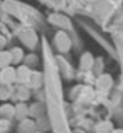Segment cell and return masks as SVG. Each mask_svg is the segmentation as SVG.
Returning <instances> with one entry per match:
<instances>
[{
	"mask_svg": "<svg viewBox=\"0 0 123 133\" xmlns=\"http://www.w3.org/2000/svg\"><path fill=\"white\" fill-rule=\"evenodd\" d=\"M113 123L109 120H101L94 126V133H110L113 130Z\"/></svg>",
	"mask_w": 123,
	"mask_h": 133,
	"instance_id": "2",
	"label": "cell"
},
{
	"mask_svg": "<svg viewBox=\"0 0 123 133\" xmlns=\"http://www.w3.org/2000/svg\"><path fill=\"white\" fill-rule=\"evenodd\" d=\"M15 78H16V70L10 68V66L3 68L2 72H0V80H2V83H3V84H10Z\"/></svg>",
	"mask_w": 123,
	"mask_h": 133,
	"instance_id": "1",
	"label": "cell"
},
{
	"mask_svg": "<svg viewBox=\"0 0 123 133\" xmlns=\"http://www.w3.org/2000/svg\"><path fill=\"white\" fill-rule=\"evenodd\" d=\"M55 42H57L58 48H60L61 51H67L71 45L70 39H68V36H67L65 33H58L57 38H55Z\"/></svg>",
	"mask_w": 123,
	"mask_h": 133,
	"instance_id": "3",
	"label": "cell"
},
{
	"mask_svg": "<svg viewBox=\"0 0 123 133\" xmlns=\"http://www.w3.org/2000/svg\"><path fill=\"white\" fill-rule=\"evenodd\" d=\"M29 75H30V71L28 66H20L19 70L16 71V80L19 83H28Z\"/></svg>",
	"mask_w": 123,
	"mask_h": 133,
	"instance_id": "4",
	"label": "cell"
},
{
	"mask_svg": "<svg viewBox=\"0 0 123 133\" xmlns=\"http://www.w3.org/2000/svg\"><path fill=\"white\" fill-rule=\"evenodd\" d=\"M74 133H86V132H83V130H75Z\"/></svg>",
	"mask_w": 123,
	"mask_h": 133,
	"instance_id": "17",
	"label": "cell"
},
{
	"mask_svg": "<svg viewBox=\"0 0 123 133\" xmlns=\"http://www.w3.org/2000/svg\"><path fill=\"white\" fill-rule=\"evenodd\" d=\"M7 127H9V122L7 120H2L0 122V133H4L7 130Z\"/></svg>",
	"mask_w": 123,
	"mask_h": 133,
	"instance_id": "13",
	"label": "cell"
},
{
	"mask_svg": "<svg viewBox=\"0 0 123 133\" xmlns=\"http://www.w3.org/2000/svg\"><path fill=\"white\" fill-rule=\"evenodd\" d=\"M32 130H33V123L29 120H25L20 126V133H32Z\"/></svg>",
	"mask_w": 123,
	"mask_h": 133,
	"instance_id": "10",
	"label": "cell"
},
{
	"mask_svg": "<svg viewBox=\"0 0 123 133\" xmlns=\"http://www.w3.org/2000/svg\"><path fill=\"white\" fill-rule=\"evenodd\" d=\"M15 113H16V116L19 117V119H23V117H26V114H28V109L23 106V104H19V106L15 109Z\"/></svg>",
	"mask_w": 123,
	"mask_h": 133,
	"instance_id": "11",
	"label": "cell"
},
{
	"mask_svg": "<svg viewBox=\"0 0 123 133\" xmlns=\"http://www.w3.org/2000/svg\"><path fill=\"white\" fill-rule=\"evenodd\" d=\"M110 133H123V129H113Z\"/></svg>",
	"mask_w": 123,
	"mask_h": 133,
	"instance_id": "16",
	"label": "cell"
},
{
	"mask_svg": "<svg viewBox=\"0 0 123 133\" xmlns=\"http://www.w3.org/2000/svg\"><path fill=\"white\" fill-rule=\"evenodd\" d=\"M22 57H23V54H22V51H20L19 48H15V49L10 51V58H12V62H19V61L22 59Z\"/></svg>",
	"mask_w": 123,
	"mask_h": 133,
	"instance_id": "8",
	"label": "cell"
},
{
	"mask_svg": "<svg viewBox=\"0 0 123 133\" xmlns=\"http://www.w3.org/2000/svg\"><path fill=\"white\" fill-rule=\"evenodd\" d=\"M4 43H6V41H4V39H3V38L0 36V49H2V48H3V46H4Z\"/></svg>",
	"mask_w": 123,
	"mask_h": 133,
	"instance_id": "15",
	"label": "cell"
},
{
	"mask_svg": "<svg viewBox=\"0 0 123 133\" xmlns=\"http://www.w3.org/2000/svg\"><path fill=\"white\" fill-rule=\"evenodd\" d=\"M28 83H30V85H32V87H38V85H39V83H41V74L32 72V71H30V75H29Z\"/></svg>",
	"mask_w": 123,
	"mask_h": 133,
	"instance_id": "7",
	"label": "cell"
},
{
	"mask_svg": "<svg viewBox=\"0 0 123 133\" xmlns=\"http://www.w3.org/2000/svg\"><path fill=\"white\" fill-rule=\"evenodd\" d=\"M0 113L3 114L4 117H12L15 114V109L12 106H9V104H4V106H2V109H0Z\"/></svg>",
	"mask_w": 123,
	"mask_h": 133,
	"instance_id": "9",
	"label": "cell"
},
{
	"mask_svg": "<svg viewBox=\"0 0 123 133\" xmlns=\"http://www.w3.org/2000/svg\"><path fill=\"white\" fill-rule=\"evenodd\" d=\"M19 93H20V98H22V100H25V98H28V88H25V87H22V88H20V91H19Z\"/></svg>",
	"mask_w": 123,
	"mask_h": 133,
	"instance_id": "14",
	"label": "cell"
},
{
	"mask_svg": "<svg viewBox=\"0 0 123 133\" xmlns=\"http://www.w3.org/2000/svg\"><path fill=\"white\" fill-rule=\"evenodd\" d=\"M93 62H94V59H93V57H91V54L86 52L83 55V58H81V61H80V66L83 70H90L91 66H93Z\"/></svg>",
	"mask_w": 123,
	"mask_h": 133,
	"instance_id": "5",
	"label": "cell"
},
{
	"mask_svg": "<svg viewBox=\"0 0 123 133\" xmlns=\"http://www.w3.org/2000/svg\"><path fill=\"white\" fill-rule=\"evenodd\" d=\"M9 93H10V90L7 87H2V90H0V98H7Z\"/></svg>",
	"mask_w": 123,
	"mask_h": 133,
	"instance_id": "12",
	"label": "cell"
},
{
	"mask_svg": "<svg viewBox=\"0 0 123 133\" xmlns=\"http://www.w3.org/2000/svg\"><path fill=\"white\" fill-rule=\"evenodd\" d=\"M12 62V58H10V52H6V51H2L0 52V68L3 70L6 66H9V64Z\"/></svg>",
	"mask_w": 123,
	"mask_h": 133,
	"instance_id": "6",
	"label": "cell"
}]
</instances>
